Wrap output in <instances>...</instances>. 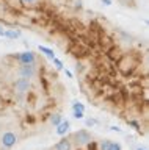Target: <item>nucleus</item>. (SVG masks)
I'll return each mask as SVG.
<instances>
[{
	"label": "nucleus",
	"instance_id": "obj_1",
	"mask_svg": "<svg viewBox=\"0 0 149 150\" xmlns=\"http://www.w3.org/2000/svg\"><path fill=\"white\" fill-rule=\"evenodd\" d=\"M72 139H74V142H76L78 147H85V145L93 142L91 133L88 130H85V128H83V130H77L76 133L72 134Z\"/></svg>",
	"mask_w": 149,
	"mask_h": 150
},
{
	"label": "nucleus",
	"instance_id": "obj_2",
	"mask_svg": "<svg viewBox=\"0 0 149 150\" xmlns=\"http://www.w3.org/2000/svg\"><path fill=\"white\" fill-rule=\"evenodd\" d=\"M30 78H25V77H19L14 81V84H13V89H14L16 94H19V96H24V94H27L30 91Z\"/></svg>",
	"mask_w": 149,
	"mask_h": 150
},
{
	"label": "nucleus",
	"instance_id": "obj_3",
	"mask_svg": "<svg viewBox=\"0 0 149 150\" xmlns=\"http://www.w3.org/2000/svg\"><path fill=\"white\" fill-rule=\"evenodd\" d=\"M17 144V134L14 131H5L0 136V145L3 149H13Z\"/></svg>",
	"mask_w": 149,
	"mask_h": 150
},
{
	"label": "nucleus",
	"instance_id": "obj_4",
	"mask_svg": "<svg viewBox=\"0 0 149 150\" xmlns=\"http://www.w3.org/2000/svg\"><path fill=\"white\" fill-rule=\"evenodd\" d=\"M16 59L19 61V64H36V55L31 50L21 52V53L16 56Z\"/></svg>",
	"mask_w": 149,
	"mask_h": 150
},
{
	"label": "nucleus",
	"instance_id": "obj_5",
	"mask_svg": "<svg viewBox=\"0 0 149 150\" xmlns=\"http://www.w3.org/2000/svg\"><path fill=\"white\" fill-rule=\"evenodd\" d=\"M17 74L25 78H33L36 75V67L35 64H21V67L17 69Z\"/></svg>",
	"mask_w": 149,
	"mask_h": 150
},
{
	"label": "nucleus",
	"instance_id": "obj_6",
	"mask_svg": "<svg viewBox=\"0 0 149 150\" xmlns=\"http://www.w3.org/2000/svg\"><path fill=\"white\" fill-rule=\"evenodd\" d=\"M53 150H72V141L69 138L60 139L58 142L53 145Z\"/></svg>",
	"mask_w": 149,
	"mask_h": 150
},
{
	"label": "nucleus",
	"instance_id": "obj_7",
	"mask_svg": "<svg viewBox=\"0 0 149 150\" xmlns=\"http://www.w3.org/2000/svg\"><path fill=\"white\" fill-rule=\"evenodd\" d=\"M69 128H71V122L69 120H61L60 124L57 125V130H55V133H57L58 136H64L69 131Z\"/></svg>",
	"mask_w": 149,
	"mask_h": 150
},
{
	"label": "nucleus",
	"instance_id": "obj_8",
	"mask_svg": "<svg viewBox=\"0 0 149 150\" xmlns=\"http://www.w3.org/2000/svg\"><path fill=\"white\" fill-rule=\"evenodd\" d=\"M22 36L21 30H16V28H8V30H3V38H8V39H19Z\"/></svg>",
	"mask_w": 149,
	"mask_h": 150
},
{
	"label": "nucleus",
	"instance_id": "obj_9",
	"mask_svg": "<svg viewBox=\"0 0 149 150\" xmlns=\"http://www.w3.org/2000/svg\"><path fill=\"white\" fill-rule=\"evenodd\" d=\"M38 50L43 53L44 56H47V58L52 61L55 58V53H53V50L52 49H49V47H46V45H38Z\"/></svg>",
	"mask_w": 149,
	"mask_h": 150
},
{
	"label": "nucleus",
	"instance_id": "obj_10",
	"mask_svg": "<svg viewBox=\"0 0 149 150\" xmlns=\"http://www.w3.org/2000/svg\"><path fill=\"white\" fill-rule=\"evenodd\" d=\"M61 120H63V116L60 114V112H53V114L50 116V124H52L53 127H57Z\"/></svg>",
	"mask_w": 149,
	"mask_h": 150
},
{
	"label": "nucleus",
	"instance_id": "obj_11",
	"mask_svg": "<svg viewBox=\"0 0 149 150\" xmlns=\"http://www.w3.org/2000/svg\"><path fill=\"white\" fill-rule=\"evenodd\" d=\"M72 111H85V105L80 102H72Z\"/></svg>",
	"mask_w": 149,
	"mask_h": 150
},
{
	"label": "nucleus",
	"instance_id": "obj_12",
	"mask_svg": "<svg viewBox=\"0 0 149 150\" xmlns=\"http://www.w3.org/2000/svg\"><path fill=\"white\" fill-rule=\"evenodd\" d=\"M110 142H111L110 139H104V141H101V142H99V150H108Z\"/></svg>",
	"mask_w": 149,
	"mask_h": 150
},
{
	"label": "nucleus",
	"instance_id": "obj_13",
	"mask_svg": "<svg viewBox=\"0 0 149 150\" xmlns=\"http://www.w3.org/2000/svg\"><path fill=\"white\" fill-rule=\"evenodd\" d=\"M52 63H53V66H55V69L57 70H63V63H61V59H58L57 56L52 59Z\"/></svg>",
	"mask_w": 149,
	"mask_h": 150
},
{
	"label": "nucleus",
	"instance_id": "obj_14",
	"mask_svg": "<svg viewBox=\"0 0 149 150\" xmlns=\"http://www.w3.org/2000/svg\"><path fill=\"white\" fill-rule=\"evenodd\" d=\"M108 150H123V147H121V144H119V142H115V141H111Z\"/></svg>",
	"mask_w": 149,
	"mask_h": 150
},
{
	"label": "nucleus",
	"instance_id": "obj_15",
	"mask_svg": "<svg viewBox=\"0 0 149 150\" xmlns=\"http://www.w3.org/2000/svg\"><path fill=\"white\" fill-rule=\"evenodd\" d=\"M127 124H129L130 127H133V128L137 130V131H140V133H141V127H140L138 122H135V120H127Z\"/></svg>",
	"mask_w": 149,
	"mask_h": 150
},
{
	"label": "nucleus",
	"instance_id": "obj_16",
	"mask_svg": "<svg viewBox=\"0 0 149 150\" xmlns=\"http://www.w3.org/2000/svg\"><path fill=\"white\" fill-rule=\"evenodd\" d=\"M72 116L76 119H83L85 117V111H72Z\"/></svg>",
	"mask_w": 149,
	"mask_h": 150
},
{
	"label": "nucleus",
	"instance_id": "obj_17",
	"mask_svg": "<svg viewBox=\"0 0 149 150\" xmlns=\"http://www.w3.org/2000/svg\"><path fill=\"white\" fill-rule=\"evenodd\" d=\"M85 124H86V127H94V125H97V120L96 119H86Z\"/></svg>",
	"mask_w": 149,
	"mask_h": 150
},
{
	"label": "nucleus",
	"instance_id": "obj_18",
	"mask_svg": "<svg viewBox=\"0 0 149 150\" xmlns=\"http://www.w3.org/2000/svg\"><path fill=\"white\" fill-rule=\"evenodd\" d=\"M74 6L78 8V9H82L83 8V5H82V0H74Z\"/></svg>",
	"mask_w": 149,
	"mask_h": 150
},
{
	"label": "nucleus",
	"instance_id": "obj_19",
	"mask_svg": "<svg viewBox=\"0 0 149 150\" xmlns=\"http://www.w3.org/2000/svg\"><path fill=\"white\" fill-rule=\"evenodd\" d=\"M110 130H111V131H116V133H123V130H121L119 127H115V125H111Z\"/></svg>",
	"mask_w": 149,
	"mask_h": 150
},
{
	"label": "nucleus",
	"instance_id": "obj_20",
	"mask_svg": "<svg viewBox=\"0 0 149 150\" xmlns=\"http://www.w3.org/2000/svg\"><path fill=\"white\" fill-rule=\"evenodd\" d=\"M102 3L105 5V6H111V5H113V0H101Z\"/></svg>",
	"mask_w": 149,
	"mask_h": 150
},
{
	"label": "nucleus",
	"instance_id": "obj_21",
	"mask_svg": "<svg viewBox=\"0 0 149 150\" xmlns=\"http://www.w3.org/2000/svg\"><path fill=\"white\" fill-rule=\"evenodd\" d=\"M21 2L24 3V5H31V3H36L38 0H21Z\"/></svg>",
	"mask_w": 149,
	"mask_h": 150
},
{
	"label": "nucleus",
	"instance_id": "obj_22",
	"mask_svg": "<svg viewBox=\"0 0 149 150\" xmlns=\"http://www.w3.org/2000/svg\"><path fill=\"white\" fill-rule=\"evenodd\" d=\"M63 70H64V74H66L68 78H72V72H71V70H68V69H64V67H63Z\"/></svg>",
	"mask_w": 149,
	"mask_h": 150
},
{
	"label": "nucleus",
	"instance_id": "obj_23",
	"mask_svg": "<svg viewBox=\"0 0 149 150\" xmlns=\"http://www.w3.org/2000/svg\"><path fill=\"white\" fill-rule=\"evenodd\" d=\"M0 36H3V27L0 25Z\"/></svg>",
	"mask_w": 149,
	"mask_h": 150
},
{
	"label": "nucleus",
	"instance_id": "obj_24",
	"mask_svg": "<svg viewBox=\"0 0 149 150\" xmlns=\"http://www.w3.org/2000/svg\"><path fill=\"white\" fill-rule=\"evenodd\" d=\"M137 150H148V149H146V147H138Z\"/></svg>",
	"mask_w": 149,
	"mask_h": 150
}]
</instances>
